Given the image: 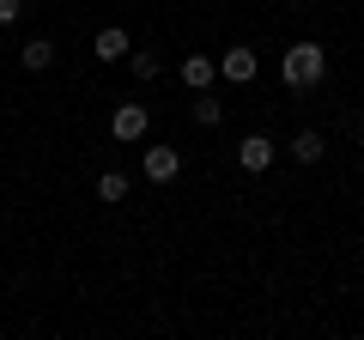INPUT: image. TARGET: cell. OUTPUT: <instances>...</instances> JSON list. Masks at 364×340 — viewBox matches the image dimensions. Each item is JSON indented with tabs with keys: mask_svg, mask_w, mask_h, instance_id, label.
<instances>
[{
	"mask_svg": "<svg viewBox=\"0 0 364 340\" xmlns=\"http://www.w3.org/2000/svg\"><path fill=\"white\" fill-rule=\"evenodd\" d=\"M322 73H328V49H322V43H291L286 61H279V79H286L291 92H310Z\"/></svg>",
	"mask_w": 364,
	"mask_h": 340,
	"instance_id": "6da1fadb",
	"label": "cell"
},
{
	"mask_svg": "<svg viewBox=\"0 0 364 340\" xmlns=\"http://www.w3.org/2000/svg\"><path fill=\"white\" fill-rule=\"evenodd\" d=\"M146 128H152V116H146L140 104H122L116 116H109V134H116L122 146H134V140H146Z\"/></svg>",
	"mask_w": 364,
	"mask_h": 340,
	"instance_id": "7a4b0ae2",
	"label": "cell"
},
{
	"mask_svg": "<svg viewBox=\"0 0 364 340\" xmlns=\"http://www.w3.org/2000/svg\"><path fill=\"white\" fill-rule=\"evenodd\" d=\"M146 176H152V183H176L182 176V152L176 146H146Z\"/></svg>",
	"mask_w": 364,
	"mask_h": 340,
	"instance_id": "3957f363",
	"label": "cell"
},
{
	"mask_svg": "<svg viewBox=\"0 0 364 340\" xmlns=\"http://www.w3.org/2000/svg\"><path fill=\"white\" fill-rule=\"evenodd\" d=\"M273 158H279V146H273L267 134H249V140L237 146V164H243V170H267Z\"/></svg>",
	"mask_w": 364,
	"mask_h": 340,
	"instance_id": "277c9868",
	"label": "cell"
},
{
	"mask_svg": "<svg viewBox=\"0 0 364 340\" xmlns=\"http://www.w3.org/2000/svg\"><path fill=\"white\" fill-rule=\"evenodd\" d=\"M213 79H219V61H207V55H182V85H188V92H207Z\"/></svg>",
	"mask_w": 364,
	"mask_h": 340,
	"instance_id": "5b68a950",
	"label": "cell"
},
{
	"mask_svg": "<svg viewBox=\"0 0 364 340\" xmlns=\"http://www.w3.org/2000/svg\"><path fill=\"white\" fill-rule=\"evenodd\" d=\"M255 55H249V49H231V55H219V73L225 79H231V85H249V79H255Z\"/></svg>",
	"mask_w": 364,
	"mask_h": 340,
	"instance_id": "8992f818",
	"label": "cell"
},
{
	"mask_svg": "<svg viewBox=\"0 0 364 340\" xmlns=\"http://www.w3.org/2000/svg\"><path fill=\"white\" fill-rule=\"evenodd\" d=\"M91 49H97V61H128V31L122 25H109V31H97V43H91Z\"/></svg>",
	"mask_w": 364,
	"mask_h": 340,
	"instance_id": "52a82bcc",
	"label": "cell"
},
{
	"mask_svg": "<svg viewBox=\"0 0 364 340\" xmlns=\"http://www.w3.org/2000/svg\"><path fill=\"white\" fill-rule=\"evenodd\" d=\"M18 67H25V73H43V67H55V43H49V37H31L25 49H18Z\"/></svg>",
	"mask_w": 364,
	"mask_h": 340,
	"instance_id": "ba28073f",
	"label": "cell"
},
{
	"mask_svg": "<svg viewBox=\"0 0 364 340\" xmlns=\"http://www.w3.org/2000/svg\"><path fill=\"white\" fill-rule=\"evenodd\" d=\"M322 152H328V140L316 128H304L298 140H291V158H298V164H322Z\"/></svg>",
	"mask_w": 364,
	"mask_h": 340,
	"instance_id": "9c48e42d",
	"label": "cell"
},
{
	"mask_svg": "<svg viewBox=\"0 0 364 340\" xmlns=\"http://www.w3.org/2000/svg\"><path fill=\"white\" fill-rule=\"evenodd\" d=\"M219 116H225L219 97H213V92H195V122H200V128H219Z\"/></svg>",
	"mask_w": 364,
	"mask_h": 340,
	"instance_id": "30bf717a",
	"label": "cell"
},
{
	"mask_svg": "<svg viewBox=\"0 0 364 340\" xmlns=\"http://www.w3.org/2000/svg\"><path fill=\"white\" fill-rule=\"evenodd\" d=\"M97 201H128V176L122 170H104L97 176Z\"/></svg>",
	"mask_w": 364,
	"mask_h": 340,
	"instance_id": "8fae6325",
	"label": "cell"
},
{
	"mask_svg": "<svg viewBox=\"0 0 364 340\" xmlns=\"http://www.w3.org/2000/svg\"><path fill=\"white\" fill-rule=\"evenodd\" d=\"M128 61H134V79H158V73H164L158 55H128Z\"/></svg>",
	"mask_w": 364,
	"mask_h": 340,
	"instance_id": "7c38bea8",
	"label": "cell"
},
{
	"mask_svg": "<svg viewBox=\"0 0 364 340\" xmlns=\"http://www.w3.org/2000/svg\"><path fill=\"white\" fill-rule=\"evenodd\" d=\"M18 18V0H0V25H13Z\"/></svg>",
	"mask_w": 364,
	"mask_h": 340,
	"instance_id": "4fadbf2b",
	"label": "cell"
},
{
	"mask_svg": "<svg viewBox=\"0 0 364 340\" xmlns=\"http://www.w3.org/2000/svg\"><path fill=\"white\" fill-rule=\"evenodd\" d=\"M291 6H298V0H291Z\"/></svg>",
	"mask_w": 364,
	"mask_h": 340,
	"instance_id": "5bb4252c",
	"label": "cell"
}]
</instances>
